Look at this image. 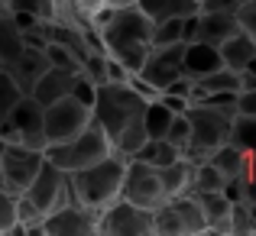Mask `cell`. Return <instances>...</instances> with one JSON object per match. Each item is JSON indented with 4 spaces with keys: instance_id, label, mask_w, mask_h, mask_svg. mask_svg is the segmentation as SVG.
Instances as JSON below:
<instances>
[{
    "instance_id": "e575fe53",
    "label": "cell",
    "mask_w": 256,
    "mask_h": 236,
    "mask_svg": "<svg viewBox=\"0 0 256 236\" xmlns=\"http://www.w3.org/2000/svg\"><path fill=\"white\" fill-rule=\"evenodd\" d=\"M188 136H192V130H188V117H185V110H182V113H175V117H172V123H169V130H166L162 139H169L172 146H178V152L185 156Z\"/></svg>"
},
{
    "instance_id": "52a82bcc",
    "label": "cell",
    "mask_w": 256,
    "mask_h": 236,
    "mask_svg": "<svg viewBox=\"0 0 256 236\" xmlns=\"http://www.w3.org/2000/svg\"><path fill=\"white\" fill-rule=\"evenodd\" d=\"M42 162H46L42 149H32V146H23V143H6L4 156H0V188L10 191L13 198H20L32 185Z\"/></svg>"
},
{
    "instance_id": "d590c367",
    "label": "cell",
    "mask_w": 256,
    "mask_h": 236,
    "mask_svg": "<svg viewBox=\"0 0 256 236\" xmlns=\"http://www.w3.org/2000/svg\"><path fill=\"white\" fill-rule=\"evenodd\" d=\"M204 104L220 107V110H227V113H237V107H240V91H211V94H204Z\"/></svg>"
},
{
    "instance_id": "7c38bea8",
    "label": "cell",
    "mask_w": 256,
    "mask_h": 236,
    "mask_svg": "<svg viewBox=\"0 0 256 236\" xmlns=\"http://www.w3.org/2000/svg\"><path fill=\"white\" fill-rule=\"evenodd\" d=\"M98 220H100L98 211L68 201V204L56 207L52 214L42 217V233L46 236H98Z\"/></svg>"
},
{
    "instance_id": "d6a6232c",
    "label": "cell",
    "mask_w": 256,
    "mask_h": 236,
    "mask_svg": "<svg viewBox=\"0 0 256 236\" xmlns=\"http://www.w3.org/2000/svg\"><path fill=\"white\" fill-rule=\"evenodd\" d=\"M46 58H49V65H56V68L82 71V62H78V55H75L72 49H65V45H58V42H46Z\"/></svg>"
},
{
    "instance_id": "f6af8a7d",
    "label": "cell",
    "mask_w": 256,
    "mask_h": 236,
    "mask_svg": "<svg viewBox=\"0 0 256 236\" xmlns=\"http://www.w3.org/2000/svg\"><path fill=\"white\" fill-rule=\"evenodd\" d=\"M253 220H256V204H253Z\"/></svg>"
},
{
    "instance_id": "4316f807",
    "label": "cell",
    "mask_w": 256,
    "mask_h": 236,
    "mask_svg": "<svg viewBox=\"0 0 256 236\" xmlns=\"http://www.w3.org/2000/svg\"><path fill=\"white\" fill-rule=\"evenodd\" d=\"M169 42H185V16H166L152 23L150 45H169Z\"/></svg>"
},
{
    "instance_id": "30bf717a",
    "label": "cell",
    "mask_w": 256,
    "mask_h": 236,
    "mask_svg": "<svg viewBox=\"0 0 256 236\" xmlns=\"http://www.w3.org/2000/svg\"><path fill=\"white\" fill-rule=\"evenodd\" d=\"M98 233L100 236H156L152 211H143V207L117 198L114 204H107L100 211Z\"/></svg>"
},
{
    "instance_id": "f1b7e54d",
    "label": "cell",
    "mask_w": 256,
    "mask_h": 236,
    "mask_svg": "<svg viewBox=\"0 0 256 236\" xmlns=\"http://www.w3.org/2000/svg\"><path fill=\"white\" fill-rule=\"evenodd\" d=\"M23 97V91H20V84L10 78V71L0 65V126L6 123V117H10V110L16 107V100Z\"/></svg>"
},
{
    "instance_id": "ffe728a7",
    "label": "cell",
    "mask_w": 256,
    "mask_h": 236,
    "mask_svg": "<svg viewBox=\"0 0 256 236\" xmlns=\"http://www.w3.org/2000/svg\"><path fill=\"white\" fill-rule=\"evenodd\" d=\"M175 217H178L182 224V236H198V233H208V220H204V211H201V204L194 201V194H175L169 198Z\"/></svg>"
},
{
    "instance_id": "ba28073f",
    "label": "cell",
    "mask_w": 256,
    "mask_h": 236,
    "mask_svg": "<svg viewBox=\"0 0 256 236\" xmlns=\"http://www.w3.org/2000/svg\"><path fill=\"white\" fill-rule=\"evenodd\" d=\"M120 198L143 207V211H156L159 204L169 201V194H166L162 181H159L156 165L130 159L126 162V172H124V185H120Z\"/></svg>"
},
{
    "instance_id": "8fae6325",
    "label": "cell",
    "mask_w": 256,
    "mask_h": 236,
    "mask_svg": "<svg viewBox=\"0 0 256 236\" xmlns=\"http://www.w3.org/2000/svg\"><path fill=\"white\" fill-rule=\"evenodd\" d=\"M20 198H26L46 217V214H52L56 207H62V204H68V201H72V194H68V172L56 168L49 159H46L42 168L36 172V178H32V185L26 188Z\"/></svg>"
},
{
    "instance_id": "b9f144b4",
    "label": "cell",
    "mask_w": 256,
    "mask_h": 236,
    "mask_svg": "<svg viewBox=\"0 0 256 236\" xmlns=\"http://www.w3.org/2000/svg\"><path fill=\"white\" fill-rule=\"evenodd\" d=\"M104 3H107V6H133L136 0H104Z\"/></svg>"
},
{
    "instance_id": "7bdbcfd3",
    "label": "cell",
    "mask_w": 256,
    "mask_h": 236,
    "mask_svg": "<svg viewBox=\"0 0 256 236\" xmlns=\"http://www.w3.org/2000/svg\"><path fill=\"white\" fill-rule=\"evenodd\" d=\"M4 146H6V139H4V136H0V156H4Z\"/></svg>"
},
{
    "instance_id": "cb8c5ba5",
    "label": "cell",
    "mask_w": 256,
    "mask_h": 236,
    "mask_svg": "<svg viewBox=\"0 0 256 236\" xmlns=\"http://www.w3.org/2000/svg\"><path fill=\"white\" fill-rule=\"evenodd\" d=\"M136 6L152 23H159V19H166V16H192V13L201 10L198 0H136Z\"/></svg>"
},
{
    "instance_id": "836d02e7",
    "label": "cell",
    "mask_w": 256,
    "mask_h": 236,
    "mask_svg": "<svg viewBox=\"0 0 256 236\" xmlns=\"http://www.w3.org/2000/svg\"><path fill=\"white\" fill-rule=\"evenodd\" d=\"M6 10H23L32 13L36 19H52V10H56V0H4Z\"/></svg>"
},
{
    "instance_id": "3957f363",
    "label": "cell",
    "mask_w": 256,
    "mask_h": 236,
    "mask_svg": "<svg viewBox=\"0 0 256 236\" xmlns=\"http://www.w3.org/2000/svg\"><path fill=\"white\" fill-rule=\"evenodd\" d=\"M126 156L110 152L94 165H84L78 172H68V194L75 204H84L91 211H104L107 204L120 198V185H124V172H126Z\"/></svg>"
},
{
    "instance_id": "484cf974",
    "label": "cell",
    "mask_w": 256,
    "mask_h": 236,
    "mask_svg": "<svg viewBox=\"0 0 256 236\" xmlns=\"http://www.w3.org/2000/svg\"><path fill=\"white\" fill-rule=\"evenodd\" d=\"M230 143L240 146L246 156H256V117H250V113H237V117H234Z\"/></svg>"
},
{
    "instance_id": "83f0119b",
    "label": "cell",
    "mask_w": 256,
    "mask_h": 236,
    "mask_svg": "<svg viewBox=\"0 0 256 236\" xmlns=\"http://www.w3.org/2000/svg\"><path fill=\"white\" fill-rule=\"evenodd\" d=\"M227 233L230 236H246L256 233V220H253V207L250 204H230V217H227Z\"/></svg>"
},
{
    "instance_id": "5bb4252c",
    "label": "cell",
    "mask_w": 256,
    "mask_h": 236,
    "mask_svg": "<svg viewBox=\"0 0 256 236\" xmlns=\"http://www.w3.org/2000/svg\"><path fill=\"white\" fill-rule=\"evenodd\" d=\"M237 29V10H198V19H194V39L208 45H220Z\"/></svg>"
},
{
    "instance_id": "2e32d148",
    "label": "cell",
    "mask_w": 256,
    "mask_h": 236,
    "mask_svg": "<svg viewBox=\"0 0 256 236\" xmlns=\"http://www.w3.org/2000/svg\"><path fill=\"white\" fill-rule=\"evenodd\" d=\"M6 71H10V78L20 84V91L30 94L32 84H36V78L42 75L46 68H49V58H46V49H32V45H23V52H20L16 58H13L10 65H4Z\"/></svg>"
},
{
    "instance_id": "74e56055",
    "label": "cell",
    "mask_w": 256,
    "mask_h": 236,
    "mask_svg": "<svg viewBox=\"0 0 256 236\" xmlns=\"http://www.w3.org/2000/svg\"><path fill=\"white\" fill-rule=\"evenodd\" d=\"M175 159H182V152H178V146H172L169 139H156V152H152V162L150 165H169V162Z\"/></svg>"
},
{
    "instance_id": "4dcf8cb0",
    "label": "cell",
    "mask_w": 256,
    "mask_h": 236,
    "mask_svg": "<svg viewBox=\"0 0 256 236\" xmlns=\"http://www.w3.org/2000/svg\"><path fill=\"white\" fill-rule=\"evenodd\" d=\"M152 227H156V236H182V224H178L169 201L152 211Z\"/></svg>"
},
{
    "instance_id": "4fadbf2b",
    "label": "cell",
    "mask_w": 256,
    "mask_h": 236,
    "mask_svg": "<svg viewBox=\"0 0 256 236\" xmlns=\"http://www.w3.org/2000/svg\"><path fill=\"white\" fill-rule=\"evenodd\" d=\"M182 55H185V42H169V45H150L143 68L136 71L146 84H152L156 91H162L169 81H175L178 75H185L182 68Z\"/></svg>"
},
{
    "instance_id": "9a60e30c",
    "label": "cell",
    "mask_w": 256,
    "mask_h": 236,
    "mask_svg": "<svg viewBox=\"0 0 256 236\" xmlns=\"http://www.w3.org/2000/svg\"><path fill=\"white\" fill-rule=\"evenodd\" d=\"M78 75H82V71H68V68H56V65H49V68L36 78V84H32L30 94L42 107H49V104H56L58 97H68V94L75 91V78Z\"/></svg>"
},
{
    "instance_id": "1f68e13d",
    "label": "cell",
    "mask_w": 256,
    "mask_h": 236,
    "mask_svg": "<svg viewBox=\"0 0 256 236\" xmlns=\"http://www.w3.org/2000/svg\"><path fill=\"white\" fill-rule=\"evenodd\" d=\"M6 233H23V227L16 224V198L0 188V236Z\"/></svg>"
},
{
    "instance_id": "ab89813d",
    "label": "cell",
    "mask_w": 256,
    "mask_h": 236,
    "mask_svg": "<svg viewBox=\"0 0 256 236\" xmlns=\"http://www.w3.org/2000/svg\"><path fill=\"white\" fill-rule=\"evenodd\" d=\"M159 100H162L166 107H169L172 113H182L188 107V97H178V94H166V91H159Z\"/></svg>"
},
{
    "instance_id": "603a6c76",
    "label": "cell",
    "mask_w": 256,
    "mask_h": 236,
    "mask_svg": "<svg viewBox=\"0 0 256 236\" xmlns=\"http://www.w3.org/2000/svg\"><path fill=\"white\" fill-rule=\"evenodd\" d=\"M23 52V32L13 23V13L0 0V65H10L13 58Z\"/></svg>"
},
{
    "instance_id": "277c9868",
    "label": "cell",
    "mask_w": 256,
    "mask_h": 236,
    "mask_svg": "<svg viewBox=\"0 0 256 236\" xmlns=\"http://www.w3.org/2000/svg\"><path fill=\"white\" fill-rule=\"evenodd\" d=\"M185 117H188V130H192L185 159H192L194 165H198V162H208V156H211L220 143L230 139V123H234L237 113H227V110L211 107V104H188Z\"/></svg>"
},
{
    "instance_id": "60d3db41",
    "label": "cell",
    "mask_w": 256,
    "mask_h": 236,
    "mask_svg": "<svg viewBox=\"0 0 256 236\" xmlns=\"http://www.w3.org/2000/svg\"><path fill=\"white\" fill-rule=\"evenodd\" d=\"M237 113H250V117H256V87H253V91H240Z\"/></svg>"
},
{
    "instance_id": "e0dca14e",
    "label": "cell",
    "mask_w": 256,
    "mask_h": 236,
    "mask_svg": "<svg viewBox=\"0 0 256 236\" xmlns=\"http://www.w3.org/2000/svg\"><path fill=\"white\" fill-rule=\"evenodd\" d=\"M220 52L218 45H208V42H198V39H192V42H185V55H182V68H185V75L192 78H201L208 75V71L220 68Z\"/></svg>"
},
{
    "instance_id": "bcb514c9",
    "label": "cell",
    "mask_w": 256,
    "mask_h": 236,
    "mask_svg": "<svg viewBox=\"0 0 256 236\" xmlns=\"http://www.w3.org/2000/svg\"><path fill=\"white\" fill-rule=\"evenodd\" d=\"M237 3H244V0H237Z\"/></svg>"
},
{
    "instance_id": "5b68a950",
    "label": "cell",
    "mask_w": 256,
    "mask_h": 236,
    "mask_svg": "<svg viewBox=\"0 0 256 236\" xmlns=\"http://www.w3.org/2000/svg\"><path fill=\"white\" fill-rule=\"evenodd\" d=\"M42 152L56 168H62V172H78V168L94 165V162H100L104 156H110L114 146H110V139H107V133L100 130V123L91 120L78 136L65 139V143H56V146H46Z\"/></svg>"
},
{
    "instance_id": "7402d4cb",
    "label": "cell",
    "mask_w": 256,
    "mask_h": 236,
    "mask_svg": "<svg viewBox=\"0 0 256 236\" xmlns=\"http://www.w3.org/2000/svg\"><path fill=\"white\" fill-rule=\"evenodd\" d=\"M156 172H159V181H162V188H166V194H169V198L192 191V175H194V162L192 159L182 156V159L169 162V165H159Z\"/></svg>"
},
{
    "instance_id": "d6986e66",
    "label": "cell",
    "mask_w": 256,
    "mask_h": 236,
    "mask_svg": "<svg viewBox=\"0 0 256 236\" xmlns=\"http://www.w3.org/2000/svg\"><path fill=\"white\" fill-rule=\"evenodd\" d=\"M208 162H211L214 168H218L224 178H244L246 172H250V162H253V156H246L240 146H234L230 139L227 143H220L218 149L208 156Z\"/></svg>"
},
{
    "instance_id": "7a4b0ae2",
    "label": "cell",
    "mask_w": 256,
    "mask_h": 236,
    "mask_svg": "<svg viewBox=\"0 0 256 236\" xmlns=\"http://www.w3.org/2000/svg\"><path fill=\"white\" fill-rule=\"evenodd\" d=\"M100 42H104V55H114L130 75L143 68L146 55H150V36H152V19L133 6H114L110 16L98 26Z\"/></svg>"
},
{
    "instance_id": "44dd1931",
    "label": "cell",
    "mask_w": 256,
    "mask_h": 236,
    "mask_svg": "<svg viewBox=\"0 0 256 236\" xmlns=\"http://www.w3.org/2000/svg\"><path fill=\"white\" fill-rule=\"evenodd\" d=\"M194 201L201 204L211 233H227V217H230V201L224 198V191H192Z\"/></svg>"
},
{
    "instance_id": "8d00e7d4",
    "label": "cell",
    "mask_w": 256,
    "mask_h": 236,
    "mask_svg": "<svg viewBox=\"0 0 256 236\" xmlns=\"http://www.w3.org/2000/svg\"><path fill=\"white\" fill-rule=\"evenodd\" d=\"M237 23H240V29H244L246 36L256 39V0H244V3H237Z\"/></svg>"
},
{
    "instance_id": "8992f818",
    "label": "cell",
    "mask_w": 256,
    "mask_h": 236,
    "mask_svg": "<svg viewBox=\"0 0 256 236\" xmlns=\"http://www.w3.org/2000/svg\"><path fill=\"white\" fill-rule=\"evenodd\" d=\"M91 120H94V110L88 104H82L75 94L58 97L56 104H49V107H46V113H42L46 146H56V143H65V139L78 136Z\"/></svg>"
},
{
    "instance_id": "9c48e42d",
    "label": "cell",
    "mask_w": 256,
    "mask_h": 236,
    "mask_svg": "<svg viewBox=\"0 0 256 236\" xmlns=\"http://www.w3.org/2000/svg\"><path fill=\"white\" fill-rule=\"evenodd\" d=\"M42 113L46 107L39 104L32 94H23L16 100V107L10 110L6 123L0 126V136L6 143H23L32 149H46V133H42Z\"/></svg>"
},
{
    "instance_id": "ee69618b",
    "label": "cell",
    "mask_w": 256,
    "mask_h": 236,
    "mask_svg": "<svg viewBox=\"0 0 256 236\" xmlns=\"http://www.w3.org/2000/svg\"><path fill=\"white\" fill-rule=\"evenodd\" d=\"M253 172H256V156H253Z\"/></svg>"
},
{
    "instance_id": "f546056e",
    "label": "cell",
    "mask_w": 256,
    "mask_h": 236,
    "mask_svg": "<svg viewBox=\"0 0 256 236\" xmlns=\"http://www.w3.org/2000/svg\"><path fill=\"white\" fill-rule=\"evenodd\" d=\"M224 181L227 178L211 165V162H198V165H194V175H192V191H220Z\"/></svg>"
},
{
    "instance_id": "6da1fadb",
    "label": "cell",
    "mask_w": 256,
    "mask_h": 236,
    "mask_svg": "<svg viewBox=\"0 0 256 236\" xmlns=\"http://www.w3.org/2000/svg\"><path fill=\"white\" fill-rule=\"evenodd\" d=\"M150 100L130 84V81H104L98 84L94 97V123L107 133L114 152L133 159V152L146 143V126H143V110Z\"/></svg>"
},
{
    "instance_id": "f35d334b",
    "label": "cell",
    "mask_w": 256,
    "mask_h": 236,
    "mask_svg": "<svg viewBox=\"0 0 256 236\" xmlns=\"http://www.w3.org/2000/svg\"><path fill=\"white\" fill-rule=\"evenodd\" d=\"M107 81H130V71H126L114 55H107Z\"/></svg>"
},
{
    "instance_id": "d4e9b609",
    "label": "cell",
    "mask_w": 256,
    "mask_h": 236,
    "mask_svg": "<svg viewBox=\"0 0 256 236\" xmlns=\"http://www.w3.org/2000/svg\"><path fill=\"white\" fill-rule=\"evenodd\" d=\"M172 117H175V113H172L159 97H156V100H150V104H146V110H143L146 136H150V139H162V136H166V130H169V123H172Z\"/></svg>"
},
{
    "instance_id": "ac0fdd59",
    "label": "cell",
    "mask_w": 256,
    "mask_h": 236,
    "mask_svg": "<svg viewBox=\"0 0 256 236\" xmlns=\"http://www.w3.org/2000/svg\"><path fill=\"white\" fill-rule=\"evenodd\" d=\"M218 52H220V62L227 65V68H234V71H244L246 65L256 58V39L253 36H246L244 29H237L234 36H227L224 42L218 45Z\"/></svg>"
}]
</instances>
